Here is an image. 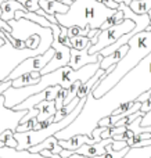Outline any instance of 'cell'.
<instances>
[{"label":"cell","mask_w":151,"mask_h":158,"mask_svg":"<svg viewBox=\"0 0 151 158\" xmlns=\"http://www.w3.org/2000/svg\"><path fill=\"white\" fill-rule=\"evenodd\" d=\"M151 89V53L146 56L135 68L119 79L104 96L94 98L89 93L80 114L63 131L57 132L54 137L57 140H67L75 135H88L97 128V122L104 117H110L112 111L122 103L135 101L141 93Z\"/></svg>","instance_id":"6da1fadb"},{"label":"cell","mask_w":151,"mask_h":158,"mask_svg":"<svg viewBox=\"0 0 151 158\" xmlns=\"http://www.w3.org/2000/svg\"><path fill=\"white\" fill-rule=\"evenodd\" d=\"M126 44L129 46V49L124 56V58L119 60L115 64V68L110 74L103 77L93 87L92 94L94 98H100L101 96H104L114 85L118 83L119 79L125 74L135 68L149 53H151V31H141L133 35Z\"/></svg>","instance_id":"7a4b0ae2"},{"label":"cell","mask_w":151,"mask_h":158,"mask_svg":"<svg viewBox=\"0 0 151 158\" xmlns=\"http://www.w3.org/2000/svg\"><path fill=\"white\" fill-rule=\"evenodd\" d=\"M115 13V10L105 7L96 0H74L68 11L64 14H55L57 24L61 27H80L90 29H100L103 22Z\"/></svg>","instance_id":"3957f363"},{"label":"cell","mask_w":151,"mask_h":158,"mask_svg":"<svg viewBox=\"0 0 151 158\" xmlns=\"http://www.w3.org/2000/svg\"><path fill=\"white\" fill-rule=\"evenodd\" d=\"M85 104V98H80L79 103L76 104L74 110L67 115L65 118H63L58 122H51L49 125H44L40 129H32L28 132H14V137L17 140V150H28L32 146H36L39 143H42L44 139L50 136H54L57 132L63 131L65 126H68L71 122H74V119L80 114Z\"/></svg>","instance_id":"277c9868"},{"label":"cell","mask_w":151,"mask_h":158,"mask_svg":"<svg viewBox=\"0 0 151 158\" xmlns=\"http://www.w3.org/2000/svg\"><path fill=\"white\" fill-rule=\"evenodd\" d=\"M40 54L38 49H15L8 40L0 46V82H4L13 69L25 58Z\"/></svg>","instance_id":"5b68a950"},{"label":"cell","mask_w":151,"mask_h":158,"mask_svg":"<svg viewBox=\"0 0 151 158\" xmlns=\"http://www.w3.org/2000/svg\"><path fill=\"white\" fill-rule=\"evenodd\" d=\"M136 27V24L129 18H125L124 21H121L119 24L110 27L104 31H100L97 35V42L94 44H90L89 47V54H94L99 53L100 50H103L104 47L112 44L115 40H118L121 36H124L125 33L130 32L133 28Z\"/></svg>","instance_id":"8992f818"},{"label":"cell","mask_w":151,"mask_h":158,"mask_svg":"<svg viewBox=\"0 0 151 158\" xmlns=\"http://www.w3.org/2000/svg\"><path fill=\"white\" fill-rule=\"evenodd\" d=\"M53 56H54V49L50 47V49L46 50L43 54H38V56H33V57L25 58L24 61H21V63H19L18 65L13 69V72L8 75L7 79L13 81V79H15V78L21 77V75L27 74V72L40 71V69L43 68V67L46 65L50 60H51Z\"/></svg>","instance_id":"52a82bcc"},{"label":"cell","mask_w":151,"mask_h":158,"mask_svg":"<svg viewBox=\"0 0 151 158\" xmlns=\"http://www.w3.org/2000/svg\"><path fill=\"white\" fill-rule=\"evenodd\" d=\"M25 114H27V110L15 111V110L7 108L4 106V97H3V94L0 96V135L4 131H7V129H11V131L15 132L17 126L21 122V118ZM0 147H4L2 142H0Z\"/></svg>","instance_id":"ba28073f"},{"label":"cell","mask_w":151,"mask_h":158,"mask_svg":"<svg viewBox=\"0 0 151 158\" xmlns=\"http://www.w3.org/2000/svg\"><path fill=\"white\" fill-rule=\"evenodd\" d=\"M90 47V46H89ZM89 47H85L82 50H75L71 49V56H69V63L68 65L72 69H79L83 65L93 63H100L103 56L100 53H94V54H89Z\"/></svg>","instance_id":"9c48e42d"},{"label":"cell","mask_w":151,"mask_h":158,"mask_svg":"<svg viewBox=\"0 0 151 158\" xmlns=\"http://www.w3.org/2000/svg\"><path fill=\"white\" fill-rule=\"evenodd\" d=\"M114 139L108 137V139H103L97 143H93V144H82L79 148L74 151V154H80V156H85V157H97V156H101V154L105 153V146L112 143Z\"/></svg>","instance_id":"30bf717a"},{"label":"cell","mask_w":151,"mask_h":158,"mask_svg":"<svg viewBox=\"0 0 151 158\" xmlns=\"http://www.w3.org/2000/svg\"><path fill=\"white\" fill-rule=\"evenodd\" d=\"M93 143L94 140L92 137H89L88 135H75V136H71L67 140H58V144L65 150H69L72 154L82 144H93Z\"/></svg>","instance_id":"8fae6325"},{"label":"cell","mask_w":151,"mask_h":158,"mask_svg":"<svg viewBox=\"0 0 151 158\" xmlns=\"http://www.w3.org/2000/svg\"><path fill=\"white\" fill-rule=\"evenodd\" d=\"M0 8H2V19L6 22L10 21V19H14L15 11H27L24 6L21 3L15 2V0H3L0 3Z\"/></svg>","instance_id":"7c38bea8"},{"label":"cell","mask_w":151,"mask_h":158,"mask_svg":"<svg viewBox=\"0 0 151 158\" xmlns=\"http://www.w3.org/2000/svg\"><path fill=\"white\" fill-rule=\"evenodd\" d=\"M42 150H49L50 153H53V154H60L63 147L58 144V140L55 139L54 136H50V137H47V139H44L42 143L28 148V151H31V153H40Z\"/></svg>","instance_id":"4fadbf2b"},{"label":"cell","mask_w":151,"mask_h":158,"mask_svg":"<svg viewBox=\"0 0 151 158\" xmlns=\"http://www.w3.org/2000/svg\"><path fill=\"white\" fill-rule=\"evenodd\" d=\"M0 158H47V157H43L40 153H31L28 150L0 147Z\"/></svg>","instance_id":"5bb4252c"},{"label":"cell","mask_w":151,"mask_h":158,"mask_svg":"<svg viewBox=\"0 0 151 158\" xmlns=\"http://www.w3.org/2000/svg\"><path fill=\"white\" fill-rule=\"evenodd\" d=\"M128 49H129V46H128V44H124V46H121L119 49H116L115 52H112L111 54L103 57L101 61H100V68H101V69H107V68H110L111 65H115L119 60H122V58H124V56L126 54Z\"/></svg>","instance_id":"9a60e30c"},{"label":"cell","mask_w":151,"mask_h":158,"mask_svg":"<svg viewBox=\"0 0 151 158\" xmlns=\"http://www.w3.org/2000/svg\"><path fill=\"white\" fill-rule=\"evenodd\" d=\"M39 7L47 13L49 15H55V14H64L68 11V6L63 4L55 0H39Z\"/></svg>","instance_id":"2e32d148"},{"label":"cell","mask_w":151,"mask_h":158,"mask_svg":"<svg viewBox=\"0 0 151 158\" xmlns=\"http://www.w3.org/2000/svg\"><path fill=\"white\" fill-rule=\"evenodd\" d=\"M39 79H40V74H39V71L27 72V74L21 75V77L13 79V81H11V86H13V87H24V86H29V85H35V83H38Z\"/></svg>","instance_id":"e0dca14e"},{"label":"cell","mask_w":151,"mask_h":158,"mask_svg":"<svg viewBox=\"0 0 151 158\" xmlns=\"http://www.w3.org/2000/svg\"><path fill=\"white\" fill-rule=\"evenodd\" d=\"M39 107V114L36 115V121L38 122H40V121H44L46 118L49 117H54L55 114V104H54V100H44V101H40V103L38 104Z\"/></svg>","instance_id":"ac0fdd59"},{"label":"cell","mask_w":151,"mask_h":158,"mask_svg":"<svg viewBox=\"0 0 151 158\" xmlns=\"http://www.w3.org/2000/svg\"><path fill=\"white\" fill-rule=\"evenodd\" d=\"M128 6L135 14H147L151 10V0H133Z\"/></svg>","instance_id":"d6986e66"},{"label":"cell","mask_w":151,"mask_h":158,"mask_svg":"<svg viewBox=\"0 0 151 158\" xmlns=\"http://www.w3.org/2000/svg\"><path fill=\"white\" fill-rule=\"evenodd\" d=\"M124 19H125V17H124L122 10H121V8H116L115 13L111 14V15L108 17L104 22H103V25L100 27V31H104V29H107V28H110V27H114V25L119 24V22L124 21Z\"/></svg>","instance_id":"ffe728a7"},{"label":"cell","mask_w":151,"mask_h":158,"mask_svg":"<svg viewBox=\"0 0 151 158\" xmlns=\"http://www.w3.org/2000/svg\"><path fill=\"white\" fill-rule=\"evenodd\" d=\"M79 100H80V98L75 97L69 104H67V106H64L63 108H60L58 111H55V114H54V122H58V121H61L63 118H65L67 115H68L69 112H71L72 110L75 108V107H76V104L79 103Z\"/></svg>","instance_id":"44dd1931"},{"label":"cell","mask_w":151,"mask_h":158,"mask_svg":"<svg viewBox=\"0 0 151 158\" xmlns=\"http://www.w3.org/2000/svg\"><path fill=\"white\" fill-rule=\"evenodd\" d=\"M146 126H151V111L146 112L143 117H137L133 122L126 125V128L133 129V128H146Z\"/></svg>","instance_id":"7402d4cb"},{"label":"cell","mask_w":151,"mask_h":158,"mask_svg":"<svg viewBox=\"0 0 151 158\" xmlns=\"http://www.w3.org/2000/svg\"><path fill=\"white\" fill-rule=\"evenodd\" d=\"M0 142L3 143L4 147H10V148H17V140L14 137V131L7 129L0 135Z\"/></svg>","instance_id":"603a6c76"},{"label":"cell","mask_w":151,"mask_h":158,"mask_svg":"<svg viewBox=\"0 0 151 158\" xmlns=\"http://www.w3.org/2000/svg\"><path fill=\"white\" fill-rule=\"evenodd\" d=\"M69 43H71V49L75 50H82L85 47L90 46V39L86 38V36H76V38H71L69 39Z\"/></svg>","instance_id":"cb8c5ba5"},{"label":"cell","mask_w":151,"mask_h":158,"mask_svg":"<svg viewBox=\"0 0 151 158\" xmlns=\"http://www.w3.org/2000/svg\"><path fill=\"white\" fill-rule=\"evenodd\" d=\"M129 148L130 147H125V148H122V150H118V151H114V150H111V151H107V153H104V154H101V156H97V157H92V158H124L125 154L129 151Z\"/></svg>","instance_id":"d4e9b609"},{"label":"cell","mask_w":151,"mask_h":158,"mask_svg":"<svg viewBox=\"0 0 151 158\" xmlns=\"http://www.w3.org/2000/svg\"><path fill=\"white\" fill-rule=\"evenodd\" d=\"M36 123H38V121H36V117H33V118H31L29 121H27V122L19 123V125L17 126L15 132H28V131H32V129L36 126Z\"/></svg>","instance_id":"484cf974"},{"label":"cell","mask_w":151,"mask_h":158,"mask_svg":"<svg viewBox=\"0 0 151 158\" xmlns=\"http://www.w3.org/2000/svg\"><path fill=\"white\" fill-rule=\"evenodd\" d=\"M96 2L101 3V4H104L105 7L112 8V10H116V8H118V3H116L115 0H96Z\"/></svg>","instance_id":"4316f807"},{"label":"cell","mask_w":151,"mask_h":158,"mask_svg":"<svg viewBox=\"0 0 151 158\" xmlns=\"http://www.w3.org/2000/svg\"><path fill=\"white\" fill-rule=\"evenodd\" d=\"M97 126H104V128H110L111 126V121H110V117H104L97 122Z\"/></svg>","instance_id":"83f0119b"},{"label":"cell","mask_w":151,"mask_h":158,"mask_svg":"<svg viewBox=\"0 0 151 158\" xmlns=\"http://www.w3.org/2000/svg\"><path fill=\"white\" fill-rule=\"evenodd\" d=\"M11 86V81L10 79H6L4 82H0V96L4 93V90L7 89V87H10Z\"/></svg>","instance_id":"f1b7e54d"},{"label":"cell","mask_w":151,"mask_h":158,"mask_svg":"<svg viewBox=\"0 0 151 158\" xmlns=\"http://www.w3.org/2000/svg\"><path fill=\"white\" fill-rule=\"evenodd\" d=\"M0 31H6V32H11V27L8 25V22L3 21L2 18H0Z\"/></svg>","instance_id":"f546056e"},{"label":"cell","mask_w":151,"mask_h":158,"mask_svg":"<svg viewBox=\"0 0 151 158\" xmlns=\"http://www.w3.org/2000/svg\"><path fill=\"white\" fill-rule=\"evenodd\" d=\"M130 131L135 132V135L141 133V132H149V133H151V126H146V128H133V129H130Z\"/></svg>","instance_id":"4dcf8cb0"},{"label":"cell","mask_w":151,"mask_h":158,"mask_svg":"<svg viewBox=\"0 0 151 158\" xmlns=\"http://www.w3.org/2000/svg\"><path fill=\"white\" fill-rule=\"evenodd\" d=\"M115 2L118 3V4H119V3H124V4H126V6H128L130 2H133V0H115Z\"/></svg>","instance_id":"1f68e13d"},{"label":"cell","mask_w":151,"mask_h":158,"mask_svg":"<svg viewBox=\"0 0 151 158\" xmlns=\"http://www.w3.org/2000/svg\"><path fill=\"white\" fill-rule=\"evenodd\" d=\"M69 158H89V157H85V156H80V154H72Z\"/></svg>","instance_id":"d6a6232c"},{"label":"cell","mask_w":151,"mask_h":158,"mask_svg":"<svg viewBox=\"0 0 151 158\" xmlns=\"http://www.w3.org/2000/svg\"><path fill=\"white\" fill-rule=\"evenodd\" d=\"M0 18H2V8H0Z\"/></svg>","instance_id":"836d02e7"},{"label":"cell","mask_w":151,"mask_h":158,"mask_svg":"<svg viewBox=\"0 0 151 158\" xmlns=\"http://www.w3.org/2000/svg\"><path fill=\"white\" fill-rule=\"evenodd\" d=\"M72 2H74V0H72Z\"/></svg>","instance_id":"e575fe53"}]
</instances>
